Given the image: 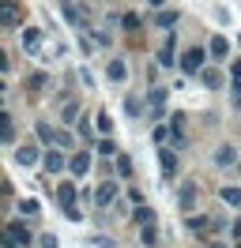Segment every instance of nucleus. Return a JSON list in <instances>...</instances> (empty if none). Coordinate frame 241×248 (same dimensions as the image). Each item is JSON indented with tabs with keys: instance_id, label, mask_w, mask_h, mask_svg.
Returning a JSON list of instances; mask_svg holds the SVG:
<instances>
[{
	"instance_id": "nucleus-1",
	"label": "nucleus",
	"mask_w": 241,
	"mask_h": 248,
	"mask_svg": "<svg viewBox=\"0 0 241 248\" xmlns=\"http://www.w3.org/2000/svg\"><path fill=\"white\" fill-rule=\"evenodd\" d=\"M19 42H23V53L27 57H38V61H45V34L38 31V27H23V34H19Z\"/></svg>"
},
{
	"instance_id": "nucleus-2",
	"label": "nucleus",
	"mask_w": 241,
	"mask_h": 248,
	"mask_svg": "<svg viewBox=\"0 0 241 248\" xmlns=\"http://www.w3.org/2000/svg\"><path fill=\"white\" fill-rule=\"evenodd\" d=\"M204 57H211V53H204V49L200 46H192V49H185V53H181V72H185V76H200V72H204V68H207V64H204Z\"/></svg>"
},
{
	"instance_id": "nucleus-3",
	"label": "nucleus",
	"mask_w": 241,
	"mask_h": 248,
	"mask_svg": "<svg viewBox=\"0 0 241 248\" xmlns=\"http://www.w3.org/2000/svg\"><path fill=\"white\" fill-rule=\"evenodd\" d=\"M117 200H120V188H117V181H102V185L94 188V207H98V211L113 207Z\"/></svg>"
},
{
	"instance_id": "nucleus-4",
	"label": "nucleus",
	"mask_w": 241,
	"mask_h": 248,
	"mask_svg": "<svg viewBox=\"0 0 241 248\" xmlns=\"http://www.w3.org/2000/svg\"><path fill=\"white\" fill-rule=\"evenodd\" d=\"M42 166H45V173H49V177H57V173L68 170V155H64L60 147H49V151L42 155Z\"/></svg>"
},
{
	"instance_id": "nucleus-5",
	"label": "nucleus",
	"mask_w": 241,
	"mask_h": 248,
	"mask_svg": "<svg viewBox=\"0 0 241 248\" xmlns=\"http://www.w3.org/2000/svg\"><path fill=\"white\" fill-rule=\"evenodd\" d=\"M0 23H4V31H19L23 27V12H19L15 0H0Z\"/></svg>"
},
{
	"instance_id": "nucleus-6",
	"label": "nucleus",
	"mask_w": 241,
	"mask_h": 248,
	"mask_svg": "<svg viewBox=\"0 0 241 248\" xmlns=\"http://www.w3.org/2000/svg\"><path fill=\"white\" fill-rule=\"evenodd\" d=\"M4 237H12L19 248H30V245H34V233H30L27 222H8V226H4Z\"/></svg>"
},
{
	"instance_id": "nucleus-7",
	"label": "nucleus",
	"mask_w": 241,
	"mask_h": 248,
	"mask_svg": "<svg viewBox=\"0 0 241 248\" xmlns=\"http://www.w3.org/2000/svg\"><path fill=\"white\" fill-rule=\"evenodd\" d=\"M196 196H200V185H196V181H181V188H177V207L185 211V215H192Z\"/></svg>"
},
{
	"instance_id": "nucleus-8",
	"label": "nucleus",
	"mask_w": 241,
	"mask_h": 248,
	"mask_svg": "<svg viewBox=\"0 0 241 248\" xmlns=\"http://www.w3.org/2000/svg\"><path fill=\"white\" fill-rule=\"evenodd\" d=\"M75 200H79L75 185H72V181H60V185H57V203L64 207V215H68V211H75Z\"/></svg>"
},
{
	"instance_id": "nucleus-9",
	"label": "nucleus",
	"mask_w": 241,
	"mask_h": 248,
	"mask_svg": "<svg viewBox=\"0 0 241 248\" xmlns=\"http://www.w3.org/2000/svg\"><path fill=\"white\" fill-rule=\"evenodd\" d=\"M147 113L151 117H166V87H151L147 91Z\"/></svg>"
},
{
	"instance_id": "nucleus-10",
	"label": "nucleus",
	"mask_w": 241,
	"mask_h": 248,
	"mask_svg": "<svg viewBox=\"0 0 241 248\" xmlns=\"http://www.w3.org/2000/svg\"><path fill=\"white\" fill-rule=\"evenodd\" d=\"M68 173H72V177H87V173H90V155H87V151L68 155Z\"/></svg>"
},
{
	"instance_id": "nucleus-11",
	"label": "nucleus",
	"mask_w": 241,
	"mask_h": 248,
	"mask_svg": "<svg viewBox=\"0 0 241 248\" xmlns=\"http://www.w3.org/2000/svg\"><path fill=\"white\" fill-rule=\"evenodd\" d=\"M158 166H162V177H166V181H173V177H177V155H173L170 147L158 151Z\"/></svg>"
},
{
	"instance_id": "nucleus-12",
	"label": "nucleus",
	"mask_w": 241,
	"mask_h": 248,
	"mask_svg": "<svg viewBox=\"0 0 241 248\" xmlns=\"http://www.w3.org/2000/svg\"><path fill=\"white\" fill-rule=\"evenodd\" d=\"M185 113H173V121H170V147H185Z\"/></svg>"
},
{
	"instance_id": "nucleus-13",
	"label": "nucleus",
	"mask_w": 241,
	"mask_h": 248,
	"mask_svg": "<svg viewBox=\"0 0 241 248\" xmlns=\"http://www.w3.org/2000/svg\"><path fill=\"white\" fill-rule=\"evenodd\" d=\"M38 158H42L38 143H23V147H15V162H19V166H34Z\"/></svg>"
},
{
	"instance_id": "nucleus-14",
	"label": "nucleus",
	"mask_w": 241,
	"mask_h": 248,
	"mask_svg": "<svg viewBox=\"0 0 241 248\" xmlns=\"http://www.w3.org/2000/svg\"><path fill=\"white\" fill-rule=\"evenodd\" d=\"M207 53H211V61H226V57H230V42H226L223 34H215L207 42Z\"/></svg>"
},
{
	"instance_id": "nucleus-15",
	"label": "nucleus",
	"mask_w": 241,
	"mask_h": 248,
	"mask_svg": "<svg viewBox=\"0 0 241 248\" xmlns=\"http://www.w3.org/2000/svg\"><path fill=\"white\" fill-rule=\"evenodd\" d=\"M105 76H109V83H124L128 79V64L120 61V57H113V61L105 64Z\"/></svg>"
},
{
	"instance_id": "nucleus-16",
	"label": "nucleus",
	"mask_w": 241,
	"mask_h": 248,
	"mask_svg": "<svg viewBox=\"0 0 241 248\" xmlns=\"http://www.w3.org/2000/svg\"><path fill=\"white\" fill-rule=\"evenodd\" d=\"M185 226H189V233H207V230H215V218H207V215H189V218H185Z\"/></svg>"
},
{
	"instance_id": "nucleus-17",
	"label": "nucleus",
	"mask_w": 241,
	"mask_h": 248,
	"mask_svg": "<svg viewBox=\"0 0 241 248\" xmlns=\"http://www.w3.org/2000/svg\"><path fill=\"white\" fill-rule=\"evenodd\" d=\"M200 83H204V87H207V91H219V87H223V72H219V68H204V72H200Z\"/></svg>"
},
{
	"instance_id": "nucleus-18",
	"label": "nucleus",
	"mask_w": 241,
	"mask_h": 248,
	"mask_svg": "<svg viewBox=\"0 0 241 248\" xmlns=\"http://www.w3.org/2000/svg\"><path fill=\"white\" fill-rule=\"evenodd\" d=\"M173 34H170V38H166V46H162V53H158V68H173V61H181L177 53H173Z\"/></svg>"
},
{
	"instance_id": "nucleus-19",
	"label": "nucleus",
	"mask_w": 241,
	"mask_h": 248,
	"mask_svg": "<svg viewBox=\"0 0 241 248\" xmlns=\"http://www.w3.org/2000/svg\"><path fill=\"white\" fill-rule=\"evenodd\" d=\"M139 241H143L147 248H158V241H162V237H158V226H155V222L139 226Z\"/></svg>"
},
{
	"instance_id": "nucleus-20",
	"label": "nucleus",
	"mask_w": 241,
	"mask_h": 248,
	"mask_svg": "<svg viewBox=\"0 0 241 248\" xmlns=\"http://www.w3.org/2000/svg\"><path fill=\"white\" fill-rule=\"evenodd\" d=\"M219 200H223L226 207H241V188H238V185H226V188H219Z\"/></svg>"
},
{
	"instance_id": "nucleus-21",
	"label": "nucleus",
	"mask_w": 241,
	"mask_h": 248,
	"mask_svg": "<svg viewBox=\"0 0 241 248\" xmlns=\"http://www.w3.org/2000/svg\"><path fill=\"white\" fill-rule=\"evenodd\" d=\"M215 162H219V166H234V162H238V151H234V143H223V147L215 151Z\"/></svg>"
},
{
	"instance_id": "nucleus-22",
	"label": "nucleus",
	"mask_w": 241,
	"mask_h": 248,
	"mask_svg": "<svg viewBox=\"0 0 241 248\" xmlns=\"http://www.w3.org/2000/svg\"><path fill=\"white\" fill-rule=\"evenodd\" d=\"M34 136H38L42 143H53V140H57V128H53L49 121H38V124H34Z\"/></svg>"
},
{
	"instance_id": "nucleus-23",
	"label": "nucleus",
	"mask_w": 241,
	"mask_h": 248,
	"mask_svg": "<svg viewBox=\"0 0 241 248\" xmlns=\"http://www.w3.org/2000/svg\"><path fill=\"white\" fill-rule=\"evenodd\" d=\"M155 27H162V31H173V27H177V12H170V8H162V12L155 16Z\"/></svg>"
},
{
	"instance_id": "nucleus-24",
	"label": "nucleus",
	"mask_w": 241,
	"mask_h": 248,
	"mask_svg": "<svg viewBox=\"0 0 241 248\" xmlns=\"http://www.w3.org/2000/svg\"><path fill=\"white\" fill-rule=\"evenodd\" d=\"M132 218H136V226H147V222H155V211H151L147 203H136Z\"/></svg>"
},
{
	"instance_id": "nucleus-25",
	"label": "nucleus",
	"mask_w": 241,
	"mask_h": 248,
	"mask_svg": "<svg viewBox=\"0 0 241 248\" xmlns=\"http://www.w3.org/2000/svg\"><path fill=\"white\" fill-rule=\"evenodd\" d=\"M45 87H49V76H45V72H34V76H27V91H45Z\"/></svg>"
},
{
	"instance_id": "nucleus-26",
	"label": "nucleus",
	"mask_w": 241,
	"mask_h": 248,
	"mask_svg": "<svg viewBox=\"0 0 241 248\" xmlns=\"http://www.w3.org/2000/svg\"><path fill=\"white\" fill-rule=\"evenodd\" d=\"M0 136H4V143H8V147L15 143V124H12V117H8V113L0 117Z\"/></svg>"
},
{
	"instance_id": "nucleus-27",
	"label": "nucleus",
	"mask_w": 241,
	"mask_h": 248,
	"mask_svg": "<svg viewBox=\"0 0 241 248\" xmlns=\"http://www.w3.org/2000/svg\"><path fill=\"white\" fill-rule=\"evenodd\" d=\"M53 147H60V151H72V147H75L72 132H68V128H57V140H53Z\"/></svg>"
},
{
	"instance_id": "nucleus-28",
	"label": "nucleus",
	"mask_w": 241,
	"mask_h": 248,
	"mask_svg": "<svg viewBox=\"0 0 241 248\" xmlns=\"http://www.w3.org/2000/svg\"><path fill=\"white\" fill-rule=\"evenodd\" d=\"M117 177L120 181H132V158L128 155H117Z\"/></svg>"
},
{
	"instance_id": "nucleus-29",
	"label": "nucleus",
	"mask_w": 241,
	"mask_h": 248,
	"mask_svg": "<svg viewBox=\"0 0 241 248\" xmlns=\"http://www.w3.org/2000/svg\"><path fill=\"white\" fill-rule=\"evenodd\" d=\"M94 151H98V155H105V158H113V155H117V143L109 140V136H102V140H98V147H94Z\"/></svg>"
},
{
	"instance_id": "nucleus-30",
	"label": "nucleus",
	"mask_w": 241,
	"mask_h": 248,
	"mask_svg": "<svg viewBox=\"0 0 241 248\" xmlns=\"http://www.w3.org/2000/svg\"><path fill=\"white\" fill-rule=\"evenodd\" d=\"M94 128H98V132H102V136H109V132H113V117H109V113H98V121H94Z\"/></svg>"
},
{
	"instance_id": "nucleus-31",
	"label": "nucleus",
	"mask_w": 241,
	"mask_h": 248,
	"mask_svg": "<svg viewBox=\"0 0 241 248\" xmlns=\"http://www.w3.org/2000/svg\"><path fill=\"white\" fill-rule=\"evenodd\" d=\"M60 121H64V124H75V121H79V106H75V102H68V106L60 109Z\"/></svg>"
},
{
	"instance_id": "nucleus-32",
	"label": "nucleus",
	"mask_w": 241,
	"mask_h": 248,
	"mask_svg": "<svg viewBox=\"0 0 241 248\" xmlns=\"http://www.w3.org/2000/svg\"><path fill=\"white\" fill-rule=\"evenodd\" d=\"M38 211H42V207H38V200H19V215H23V218H34Z\"/></svg>"
},
{
	"instance_id": "nucleus-33",
	"label": "nucleus",
	"mask_w": 241,
	"mask_h": 248,
	"mask_svg": "<svg viewBox=\"0 0 241 248\" xmlns=\"http://www.w3.org/2000/svg\"><path fill=\"white\" fill-rule=\"evenodd\" d=\"M120 23H124V31H139V16H136V12L120 16Z\"/></svg>"
},
{
	"instance_id": "nucleus-34",
	"label": "nucleus",
	"mask_w": 241,
	"mask_h": 248,
	"mask_svg": "<svg viewBox=\"0 0 241 248\" xmlns=\"http://www.w3.org/2000/svg\"><path fill=\"white\" fill-rule=\"evenodd\" d=\"M170 140V128H166V124H158V128H155V143H166Z\"/></svg>"
},
{
	"instance_id": "nucleus-35",
	"label": "nucleus",
	"mask_w": 241,
	"mask_h": 248,
	"mask_svg": "<svg viewBox=\"0 0 241 248\" xmlns=\"http://www.w3.org/2000/svg\"><path fill=\"white\" fill-rule=\"evenodd\" d=\"M42 248H57V237H53V233H45V237H42Z\"/></svg>"
},
{
	"instance_id": "nucleus-36",
	"label": "nucleus",
	"mask_w": 241,
	"mask_h": 248,
	"mask_svg": "<svg viewBox=\"0 0 241 248\" xmlns=\"http://www.w3.org/2000/svg\"><path fill=\"white\" fill-rule=\"evenodd\" d=\"M234 87H241V61L234 64Z\"/></svg>"
},
{
	"instance_id": "nucleus-37",
	"label": "nucleus",
	"mask_w": 241,
	"mask_h": 248,
	"mask_svg": "<svg viewBox=\"0 0 241 248\" xmlns=\"http://www.w3.org/2000/svg\"><path fill=\"white\" fill-rule=\"evenodd\" d=\"M230 233H234V237H238V241H241V218H238V222H234V226H230Z\"/></svg>"
},
{
	"instance_id": "nucleus-38",
	"label": "nucleus",
	"mask_w": 241,
	"mask_h": 248,
	"mask_svg": "<svg viewBox=\"0 0 241 248\" xmlns=\"http://www.w3.org/2000/svg\"><path fill=\"white\" fill-rule=\"evenodd\" d=\"M234 106H241V87H234Z\"/></svg>"
},
{
	"instance_id": "nucleus-39",
	"label": "nucleus",
	"mask_w": 241,
	"mask_h": 248,
	"mask_svg": "<svg viewBox=\"0 0 241 248\" xmlns=\"http://www.w3.org/2000/svg\"><path fill=\"white\" fill-rule=\"evenodd\" d=\"M207 248H230V245H226V241H211Z\"/></svg>"
},
{
	"instance_id": "nucleus-40",
	"label": "nucleus",
	"mask_w": 241,
	"mask_h": 248,
	"mask_svg": "<svg viewBox=\"0 0 241 248\" xmlns=\"http://www.w3.org/2000/svg\"><path fill=\"white\" fill-rule=\"evenodd\" d=\"M147 4H151V8H162V4H166V0H147Z\"/></svg>"
},
{
	"instance_id": "nucleus-41",
	"label": "nucleus",
	"mask_w": 241,
	"mask_h": 248,
	"mask_svg": "<svg viewBox=\"0 0 241 248\" xmlns=\"http://www.w3.org/2000/svg\"><path fill=\"white\" fill-rule=\"evenodd\" d=\"M234 248H241V241H238V245H234Z\"/></svg>"
},
{
	"instance_id": "nucleus-42",
	"label": "nucleus",
	"mask_w": 241,
	"mask_h": 248,
	"mask_svg": "<svg viewBox=\"0 0 241 248\" xmlns=\"http://www.w3.org/2000/svg\"><path fill=\"white\" fill-rule=\"evenodd\" d=\"M238 170H241V162H238Z\"/></svg>"
}]
</instances>
